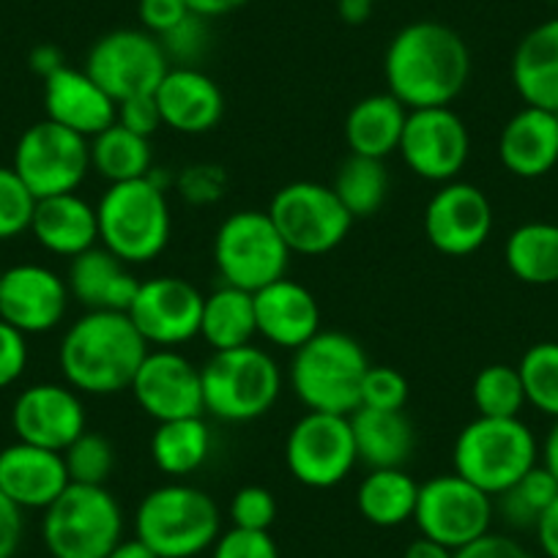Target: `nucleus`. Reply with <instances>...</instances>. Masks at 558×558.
I'll return each mask as SVG.
<instances>
[{
    "instance_id": "nucleus-55",
    "label": "nucleus",
    "mask_w": 558,
    "mask_h": 558,
    "mask_svg": "<svg viewBox=\"0 0 558 558\" xmlns=\"http://www.w3.org/2000/svg\"><path fill=\"white\" fill-rule=\"evenodd\" d=\"M402 558H454V550H449L441 542H433L427 536L418 534L411 545L405 547Z\"/></svg>"
},
{
    "instance_id": "nucleus-6",
    "label": "nucleus",
    "mask_w": 558,
    "mask_h": 558,
    "mask_svg": "<svg viewBox=\"0 0 558 558\" xmlns=\"http://www.w3.org/2000/svg\"><path fill=\"white\" fill-rule=\"evenodd\" d=\"M452 463L454 474L498 498L539 465V444L520 416H476L454 438Z\"/></svg>"
},
{
    "instance_id": "nucleus-2",
    "label": "nucleus",
    "mask_w": 558,
    "mask_h": 558,
    "mask_svg": "<svg viewBox=\"0 0 558 558\" xmlns=\"http://www.w3.org/2000/svg\"><path fill=\"white\" fill-rule=\"evenodd\" d=\"M148 351L151 345L134 329L126 313L88 310L63 335L58 364L74 391L110 397L132 386Z\"/></svg>"
},
{
    "instance_id": "nucleus-37",
    "label": "nucleus",
    "mask_w": 558,
    "mask_h": 558,
    "mask_svg": "<svg viewBox=\"0 0 558 558\" xmlns=\"http://www.w3.org/2000/svg\"><path fill=\"white\" fill-rule=\"evenodd\" d=\"M471 400H474L476 416L493 418H514L520 416L529 402H525L523 380L518 367L512 364H487L476 373L471 384Z\"/></svg>"
},
{
    "instance_id": "nucleus-54",
    "label": "nucleus",
    "mask_w": 558,
    "mask_h": 558,
    "mask_svg": "<svg viewBox=\"0 0 558 558\" xmlns=\"http://www.w3.org/2000/svg\"><path fill=\"white\" fill-rule=\"evenodd\" d=\"M250 0H186V7H190L192 14L203 20H214V17H225V14L235 12V9L246 7Z\"/></svg>"
},
{
    "instance_id": "nucleus-25",
    "label": "nucleus",
    "mask_w": 558,
    "mask_h": 558,
    "mask_svg": "<svg viewBox=\"0 0 558 558\" xmlns=\"http://www.w3.org/2000/svg\"><path fill=\"white\" fill-rule=\"evenodd\" d=\"M45 112L50 121L88 140L116 123V101L85 69L74 66H61L45 80Z\"/></svg>"
},
{
    "instance_id": "nucleus-9",
    "label": "nucleus",
    "mask_w": 558,
    "mask_h": 558,
    "mask_svg": "<svg viewBox=\"0 0 558 558\" xmlns=\"http://www.w3.org/2000/svg\"><path fill=\"white\" fill-rule=\"evenodd\" d=\"M288 244L266 211H235L214 235V266L222 286L257 293L277 279L288 277L291 266Z\"/></svg>"
},
{
    "instance_id": "nucleus-56",
    "label": "nucleus",
    "mask_w": 558,
    "mask_h": 558,
    "mask_svg": "<svg viewBox=\"0 0 558 558\" xmlns=\"http://www.w3.org/2000/svg\"><path fill=\"white\" fill-rule=\"evenodd\" d=\"M375 3L369 0H337V14L345 25H364L373 14Z\"/></svg>"
},
{
    "instance_id": "nucleus-22",
    "label": "nucleus",
    "mask_w": 558,
    "mask_h": 558,
    "mask_svg": "<svg viewBox=\"0 0 558 558\" xmlns=\"http://www.w3.org/2000/svg\"><path fill=\"white\" fill-rule=\"evenodd\" d=\"M66 463L61 452L17 441L0 449V493L12 498L20 509H41L45 512L66 487Z\"/></svg>"
},
{
    "instance_id": "nucleus-15",
    "label": "nucleus",
    "mask_w": 558,
    "mask_h": 558,
    "mask_svg": "<svg viewBox=\"0 0 558 558\" xmlns=\"http://www.w3.org/2000/svg\"><path fill=\"white\" fill-rule=\"evenodd\" d=\"M397 154L413 175L430 184L458 181L471 154L469 126L452 107L408 110Z\"/></svg>"
},
{
    "instance_id": "nucleus-33",
    "label": "nucleus",
    "mask_w": 558,
    "mask_h": 558,
    "mask_svg": "<svg viewBox=\"0 0 558 558\" xmlns=\"http://www.w3.org/2000/svg\"><path fill=\"white\" fill-rule=\"evenodd\" d=\"M418 482L405 469H375L359 482L356 509L378 529H397L413 520Z\"/></svg>"
},
{
    "instance_id": "nucleus-38",
    "label": "nucleus",
    "mask_w": 558,
    "mask_h": 558,
    "mask_svg": "<svg viewBox=\"0 0 558 558\" xmlns=\"http://www.w3.org/2000/svg\"><path fill=\"white\" fill-rule=\"evenodd\" d=\"M558 496V482L553 480L550 471L545 465H534L523 480L514 482L509 490L498 496V509L501 518L507 520L512 529H534L539 514L545 512Z\"/></svg>"
},
{
    "instance_id": "nucleus-16",
    "label": "nucleus",
    "mask_w": 558,
    "mask_h": 558,
    "mask_svg": "<svg viewBox=\"0 0 558 558\" xmlns=\"http://www.w3.org/2000/svg\"><path fill=\"white\" fill-rule=\"evenodd\" d=\"M129 391H132L140 411L151 416L157 425L206 413L201 367H195L175 348L148 351L137 373H134Z\"/></svg>"
},
{
    "instance_id": "nucleus-31",
    "label": "nucleus",
    "mask_w": 558,
    "mask_h": 558,
    "mask_svg": "<svg viewBox=\"0 0 558 558\" xmlns=\"http://www.w3.org/2000/svg\"><path fill=\"white\" fill-rule=\"evenodd\" d=\"M211 351H233L252 345L257 337L255 293L233 286H219L203 299L201 335Z\"/></svg>"
},
{
    "instance_id": "nucleus-35",
    "label": "nucleus",
    "mask_w": 558,
    "mask_h": 558,
    "mask_svg": "<svg viewBox=\"0 0 558 558\" xmlns=\"http://www.w3.org/2000/svg\"><path fill=\"white\" fill-rule=\"evenodd\" d=\"M90 170L107 184L146 179L154 168L151 140L129 132L121 123H112L105 132L88 140Z\"/></svg>"
},
{
    "instance_id": "nucleus-52",
    "label": "nucleus",
    "mask_w": 558,
    "mask_h": 558,
    "mask_svg": "<svg viewBox=\"0 0 558 558\" xmlns=\"http://www.w3.org/2000/svg\"><path fill=\"white\" fill-rule=\"evenodd\" d=\"M536 542H539V550L545 553V558H558V496L553 498L550 507L539 514L534 525Z\"/></svg>"
},
{
    "instance_id": "nucleus-11",
    "label": "nucleus",
    "mask_w": 558,
    "mask_h": 558,
    "mask_svg": "<svg viewBox=\"0 0 558 558\" xmlns=\"http://www.w3.org/2000/svg\"><path fill=\"white\" fill-rule=\"evenodd\" d=\"M162 41L143 28H116L99 36L85 58V72L116 105L154 94L170 72Z\"/></svg>"
},
{
    "instance_id": "nucleus-29",
    "label": "nucleus",
    "mask_w": 558,
    "mask_h": 558,
    "mask_svg": "<svg viewBox=\"0 0 558 558\" xmlns=\"http://www.w3.org/2000/svg\"><path fill=\"white\" fill-rule=\"evenodd\" d=\"M359 463L375 469H405L416 452V430L405 411H375L356 408L351 413Z\"/></svg>"
},
{
    "instance_id": "nucleus-5",
    "label": "nucleus",
    "mask_w": 558,
    "mask_h": 558,
    "mask_svg": "<svg viewBox=\"0 0 558 558\" xmlns=\"http://www.w3.org/2000/svg\"><path fill=\"white\" fill-rule=\"evenodd\" d=\"M99 217V241L107 252L121 257L126 266L157 260L170 244L168 192L151 179L110 184L96 206Z\"/></svg>"
},
{
    "instance_id": "nucleus-36",
    "label": "nucleus",
    "mask_w": 558,
    "mask_h": 558,
    "mask_svg": "<svg viewBox=\"0 0 558 558\" xmlns=\"http://www.w3.org/2000/svg\"><path fill=\"white\" fill-rule=\"evenodd\" d=\"M331 190H335V195L340 197V203L353 219L375 217L384 208V203L389 201V170H386L384 159H367L351 154L337 168Z\"/></svg>"
},
{
    "instance_id": "nucleus-20",
    "label": "nucleus",
    "mask_w": 558,
    "mask_h": 558,
    "mask_svg": "<svg viewBox=\"0 0 558 558\" xmlns=\"http://www.w3.org/2000/svg\"><path fill=\"white\" fill-rule=\"evenodd\" d=\"M12 427L17 441L63 452L74 438L88 430L83 397L69 384L28 386L14 400Z\"/></svg>"
},
{
    "instance_id": "nucleus-32",
    "label": "nucleus",
    "mask_w": 558,
    "mask_h": 558,
    "mask_svg": "<svg viewBox=\"0 0 558 558\" xmlns=\"http://www.w3.org/2000/svg\"><path fill=\"white\" fill-rule=\"evenodd\" d=\"M504 263L523 286H558V225L525 222L514 228L504 244Z\"/></svg>"
},
{
    "instance_id": "nucleus-41",
    "label": "nucleus",
    "mask_w": 558,
    "mask_h": 558,
    "mask_svg": "<svg viewBox=\"0 0 558 558\" xmlns=\"http://www.w3.org/2000/svg\"><path fill=\"white\" fill-rule=\"evenodd\" d=\"M36 197L14 168H0V241L17 239L31 230Z\"/></svg>"
},
{
    "instance_id": "nucleus-43",
    "label": "nucleus",
    "mask_w": 558,
    "mask_h": 558,
    "mask_svg": "<svg viewBox=\"0 0 558 558\" xmlns=\"http://www.w3.org/2000/svg\"><path fill=\"white\" fill-rule=\"evenodd\" d=\"M230 520L233 529L268 531L277 520V498L268 487L246 485L230 498Z\"/></svg>"
},
{
    "instance_id": "nucleus-44",
    "label": "nucleus",
    "mask_w": 558,
    "mask_h": 558,
    "mask_svg": "<svg viewBox=\"0 0 558 558\" xmlns=\"http://www.w3.org/2000/svg\"><path fill=\"white\" fill-rule=\"evenodd\" d=\"M175 190L190 206H211L225 197L228 175L219 165H190L175 175Z\"/></svg>"
},
{
    "instance_id": "nucleus-47",
    "label": "nucleus",
    "mask_w": 558,
    "mask_h": 558,
    "mask_svg": "<svg viewBox=\"0 0 558 558\" xmlns=\"http://www.w3.org/2000/svg\"><path fill=\"white\" fill-rule=\"evenodd\" d=\"M203 23H206V20L192 14V17L184 20L179 28L170 31L168 36L159 39L173 66H192V61L201 56L203 47H206V28H203Z\"/></svg>"
},
{
    "instance_id": "nucleus-18",
    "label": "nucleus",
    "mask_w": 558,
    "mask_h": 558,
    "mask_svg": "<svg viewBox=\"0 0 558 558\" xmlns=\"http://www.w3.org/2000/svg\"><path fill=\"white\" fill-rule=\"evenodd\" d=\"M422 225L433 250L447 257H469L490 239L493 206L480 186L449 181L427 201Z\"/></svg>"
},
{
    "instance_id": "nucleus-50",
    "label": "nucleus",
    "mask_w": 558,
    "mask_h": 558,
    "mask_svg": "<svg viewBox=\"0 0 558 558\" xmlns=\"http://www.w3.org/2000/svg\"><path fill=\"white\" fill-rule=\"evenodd\" d=\"M454 558H534L518 539L507 534H485L471 545L454 550Z\"/></svg>"
},
{
    "instance_id": "nucleus-1",
    "label": "nucleus",
    "mask_w": 558,
    "mask_h": 558,
    "mask_svg": "<svg viewBox=\"0 0 558 558\" xmlns=\"http://www.w3.org/2000/svg\"><path fill=\"white\" fill-rule=\"evenodd\" d=\"M389 94L405 110L452 107L471 77V52L463 36L436 20H416L391 36L384 56Z\"/></svg>"
},
{
    "instance_id": "nucleus-46",
    "label": "nucleus",
    "mask_w": 558,
    "mask_h": 558,
    "mask_svg": "<svg viewBox=\"0 0 558 558\" xmlns=\"http://www.w3.org/2000/svg\"><path fill=\"white\" fill-rule=\"evenodd\" d=\"M190 17L192 12L186 0H137L140 28L154 34L157 39L168 36L170 31H175Z\"/></svg>"
},
{
    "instance_id": "nucleus-34",
    "label": "nucleus",
    "mask_w": 558,
    "mask_h": 558,
    "mask_svg": "<svg viewBox=\"0 0 558 558\" xmlns=\"http://www.w3.org/2000/svg\"><path fill=\"white\" fill-rule=\"evenodd\" d=\"M214 438L203 416L159 422L151 436V458L162 474L190 476L211 458Z\"/></svg>"
},
{
    "instance_id": "nucleus-12",
    "label": "nucleus",
    "mask_w": 558,
    "mask_h": 558,
    "mask_svg": "<svg viewBox=\"0 0 558 558\" xmlns=\"http://www.w3.org/2000/svg\"><path fill=\"white\" fill-rule=\"evenodd\" d=\"M12 168L36 201L77 192L90 173L88 137L45 118L20 134Z\"/></svg>"
},
{
    "instance_id": "nucleus-23",
    "label": "nucleus",
    "mask_w": 558,
    "mask_h": 558,
    "mask_svg": "<svg viewBox=\"0 0 558 558\" xmlns=\"http://www.w3.org/2000/svg\"><path fill=\"white\" fill-rule=\"evenodd\" d=\"M162 123L179 134H206L225 116V96L206 72L195 66H170L154 90Z\"/></svg>"
},
{
    "instance_id": "nucleus-21",
    "label": "nucleus",
    "mask_w": 558,
    "mask_h": 558,
    "mask_svg": "<svg viewBox=\"0 0 558 558\" xmlns=\"http://www.w3.org/2000/svg\"><path fill=\"white\" fill-rule=\"evenodd\" d=\"M257 337L286 351H296L320 331V304L296 279H277L255 293Z\"/></svg>"
},
{
    "instance_id": "nucleus-27",
    "label": "nucleus",
    "mask_w": 558,
    "mask_h": 558,
    "mask_svg": "<svg viewBox=\"0 0 558 558\" xmlns=\"http://www.w3.org/2000/svg\"><path fill=\"white\" fill-rule=\"evenodd\" d=\"M31 233L47 252L72 260L99 241L96 206L83 201L77 192L41 197V201H36Z\"/></svg>"
},
{
    "instance_id": "nucleus-28",
    "label": "nucleus",
    "mask_w": 558,
    "mask_h": 558,
    "mask_svg": "<svg viewBox=\"0 0 558 558\" xmlns=\"http://www.w3.org/2000/svg\"><path fill=\"white\" fill-rule=\"evenodd\" d=\"M509 74L525 105L558 112V17L534 25L518 41Z\"/></svg>"
},
{
    "instance_id": "nucleus-40",
    "label": "nucleus",
    "mask_w": 558,
    "mask_h": 558,
    "mask_svg": "<svg viewBox=\"0 0 558 558\" xmlns=\"http://www.w3.org/2000/svg\"><path fill=\"white\" fill-rule=\"evenodd\" d=\"M69 480L77 485H107L112 469H116V449L99 433L85 430L63 449Z\"/></svg>"
},
{
    "instance_id": "nucleus-3",
    "label": "nucleus",
    "mask_w": 558,
    "mask_h": 558,
    "mask_svg": "<svg viewBox=\"0 0 558 558\" xmlns=\"http://www.w3.org/2000/svg\"><path fill=\"white\" fill-rule=\"evenodd\" d=\"M222 534L217 501L201 487L170 482L146 493L134 512V536L159 558H195Z\"/></svg>"
},
{
    "instance_id": "nucleus-58",
    "label": "nucleus",
    "mask_w": 558,
    "mask_h": 558,
    "mask_svg": "<svg viewBox=\"0 0 558 558\" xmlns=\"http://www.w3.org/2000/svg\"><path fill=\"white\" fill-rule=\"evenodd\" d=\"M539 458H542V465H545V469L553 474V480L558 482V418L553 422L550 433H547L545 444H542Z\"/></svg>"
},
{
    "instance_id": "nucleus-49",
    "label": "nucleus",
    "mask_w": 558,
    "mask_h": 558,
    "mask_svg": "<svg viewBox=\"0 0 558 558\" xmlns=\"http://www.w3.org/2000/svg\"><path fill=\"white\" fill-rule=\"evenodd\" d=\"M20 329L0 320V389L17 384L28 367V342Z\"/></svg>"
},
{
    "instance_id": "nucleus-17",
    "label": "nucleus",
    "mask_w": 558,
    "mask_h": 558,
    "mask_svg": "<svg viewBox=\"0 0 558 558\" xmlns=\"http://www.w3.org/2000/svg\"><path fill=\"white\" fill-rule=\"evenodd\" d=\"M203 299L190 279L151 277L140 282L126 315L148 345L175 348L201 335Z\"/></svg>"
},
{
    "instance_id": "nucleus-51",
    "label": "nucleus",
    "mask_w": 558,
    "mask_h": 558,
    "mask_svg": "<svg viewBox=\"0 0 558 558\" xmlns=\"http://www.w3.org/2000/svg\"><path fill=\"white\" fill-rule=\"evenodd\" d=\"M23 542V509L0 493V558H14Z\"/></svg>"
},
{
    "instance_id": "nucleus-26",
    "label": "nucleus",
    "mask_w": 558,
    "mask_h": 558,
    "mask_svg": "<svg viewBox=\"0 0 558 558\" xmlns=\"http://www.w3.org/2000/svg\"><path fill=\"white\" fill-rule=\"evenodd\" d=\"M66 288L69 296L85 310L129 313L137 296L140 279L129 271L121 257L107 252L105 246H90L69 263Z\"/></svg>"
},
{
    "instance_id": "nucleus-13",
    "label": "nucleus",
    "mask_w": 558,
    "mask_h": 558,
    "mask_svg": "<svg viewBox=\"0 0 558 558\" xmlns=\"http://www.w3.org/2000/svg\"><path fill=\"white\" fill-rule=\"evenodd\" d=\"M493 512V498L452 471L418 485L413 523L427 539L441 542L449 550H460L490 534Z\"/></svg>"
},
{
    "instance_id": "nucleus-8",
    "label": "nucleus",
    "mask_w": 558,
    "mask_h": 558,
    "mask_svg": "<svg viewBox=\"0 0 558 558\" xmlns=\"http://www.w3.org/2000/svg\"><path fill=\"white\" fill-rule=\"evenodd\" d=\"M201 375L206 411L233 425L266 416L282 391L277 362L257 345L214 351Z\"/></svg>"
},
{
    "instance_id": "nucleus-60",
    "label": "nucleus",
    "mask_w": 558,
    "mask_h": 558,
    "mask_svg": "<svg viewBox=\"0 0 558 558\" xmlns=\"http://www.w3.org/2000/svg\"><path fill=\"white\" fill-rule=\"evenodd\" d=\"M369 3H378V0H369Z\"/></svg>"
},
{
    "instance_id": "nucleus-7",
    "label": "nucleus",
    "mask_w": 558,
    "mask_h": 558,
    "mask_svg": "<svg viewBox=\"0 0 558 558\" xmlns=\"http://www.w3.org/2000/svg\"><path fill=\"white\" fill-rule=\"evenodd\" d=\"M41 536L52 558H107L123 539V512L107 485H72L45 509Z\"/></svg>"
},
{
    "instance_id": "nucleus-45",
    "label": "nucleus",
    "mask_w": 558,
    "mask_h": 558,
    "mask_svg": "<svg viewBox=\"0 0 558 558\" xmlns=\"http://www.w3.org/2000/svg\"><path fill=\"white\" fill-rule=\"evenodd\" d=\"M211 558H279V547L268 531L230 529L214 542Z\"/></svg>"
},
{
    "instance_id": "nucleus-57",
    "label": "nucleus",
    "mask_w": 558,
    "mask_h": 558,
    "mask_svg": "<svg viewBox=\"0 0 558 558\" xmlns=\"http://www.w3.org/2000/svg\"><path fill=\"white\" fill-rule=\"evenodd\" d=\"M107 558H159V556L146 545V542H140L137 536H132V539L118 542Z\"/></svg>"
},
{
    "instance_id": "nucleus-4",
    "label": "nucleus",
    "mask_w": 558,
    "mask_h": 558,
    "mask_svg": "<svg viewBox=\"0 0 558 558\" xmlns=\"http://www.w3.org/2000/svg\"><path fill=\"white\" fill-rule=\"evenodd\" d=\"M369 369L364 348L345 331H324L293 351L291 389L307 411L351 416L362 405V384Z\"/></svg>"
},
{
    "instance_id": "nucleus-42",
    "label": "nucleus",
    "mask_w": 558,
    "mask_h": 558,
    "mask_svg": "<svg viewBox=\"0 0 558 558\" xmlns=\"http://www.w3.org/2000/svg\"><path fill=\"white\" fill-rule=\"evenodd\" d=\"M411 386L408 378L395 367L386 364H369L367 375L362 384V405L375 408V411H405Z\"/></svg>"
},
{
    "instance_id": "nucleus-30",
    "label": "nucleus",
    "mask_w": 558,
    "mask_h": 558,
    "mask_svg": "<svg viewBox=\"0 0 558 558\" xmlns=\"http://www.w3.org/2000/svg\"><path fill=\"white\" fill-rule=\"evenodd\" d=\"M408 110L386 90V94H373L359 99L348 110L345 143L351 154L367 159H386L400 148L402 129H405Z\"/></svg>"
},
{
    "instance_id": "nucleus-24",
    "label": "nucleus",
    "mask_w": 558,
    "mask_h": 558,
    "mask_svg": "<svg viewBox=\"0 0 558 558\" xmlns=\"http://www.w3.org/2000/svg\"><path fill=\"white\" fill-rule=\"evenodd\" d=\"M498 159L514 179L534 181L558 165V112L529 107L514 112L498 134Z\"/></svg>"
},
{
    "instance_id": "nucleus-39",
    "label": "nucleus",
    "mask_w": 558,
    "mask_h": 558,
    "mask_svg": "<svg viewBox=\"0 0 558 558\" xmlns=\"http://www.w3.org/2000/svg\"><path fill=\"white\" fill-rule=\"evenodd\" d=\"M525 402L539 413L558 418V342H536L518 364Z\"/></svg>"
},
{
    "instance_id": "nucleus-59",
    "label": "nucleus",
    "mask_w": 558,
    "mask_h": 558,
    "mask_svg": "<svg viewBox=\"0 0 558 558\" xmlns=\"http://www.w3.org/2000/svg\"><path fill=\"white\" fill-rule=\"evenodd\" d=\"M0 279H3V268H0Z\"/></svg>"
},
{
    "instance_id": "nucleus-10",
    "label": "nucleus",
    "mask_w": 558,
    "mask_h": 558,
    "mask_svg": "<svg viewBox=\"0 0 558 558\" xmlns=\"http://www.w3.org/2000/svg\"><path fill=\"white\" fill-rule=\"evenodd\" d=\"M266 214L293 255L318 257L337 250L351 233L353 217L335 190L318 181H293L274 192Z\"/></svg>"
},
{
    "instance_id": "nucleus-19",
    "label": "nucleus",
    "mask_w": 558,
    "mask_h": 558,
    "mask_svg": "<svg viewBox=\"0 0 558 558\" xmlns=\"http://www.w3.org/2000/svg\"><path fill=\"white\" fill-rule=\"evenodd\" d=\"M66 279L39 263H20L0 279V320L23 335H45L61 326L69 310Z\"/></svg>"
},
{
    "instance_id": "nucleus-48",
    "label": "nucleus",
    "mask_w": 558,
    "mask_h": 558,
    "mask_svg": "<svg viewBox=\"0 0 558 558\" xmlns=\"http://www.w3.org/2000/svg\"><path fill=\"white\" fill-rule=\"evenodd\" d=\"M116 123H121V126H126L129 132L148 140H151V134H157L159 129L165 126L162 112H159V105L157 99H154V94L134 96V99H126L121 101V105H116Z\"/></svg>"
},
{
    "instance_id": "nucleus-14",
    "label": "nucleus",
    "mask_w": 558,
    "mask_h": 558,
    "mask_svg": "<svg viewBox=\"0 0 558 558\" xmlns=\"http://www.w3.org/2000/svg\"><path fill=\"white\" fill-rule=\"evenodd\" d=\"M356 463L351 416L307 411L288 433L286 465L299 485L329 490L345 482Z\"/></svg>"
},
{
    "instance_id": "nucleus-53",
    "label": "nucleus",
    "mask_w": 558,
    "mask_h": 558,
    "mask_svg": "<svg viewBox=\"0 0 558 558\" xmlns=\"http://www.w3.org/2000/svg\"><path fill=\"white\" fill-rule=\"evenodd\" d=\"M61 66H66V63H63V52L58 50V47L39 45V47H34V52H31V69H34L41 80H47L50 74H56Z\"/></svg>"
}]
</instances>
